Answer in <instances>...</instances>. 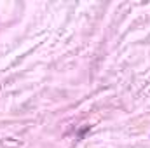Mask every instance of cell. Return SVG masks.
Returning <instances> with one entry per match:
<instances>
[]
</instances>
